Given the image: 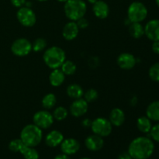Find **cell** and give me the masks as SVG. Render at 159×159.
<instances>
[{
    "label": "cell",
    "mask_w": 159,
    "mask_h": 159,
    "mask_svg": "<svg viewBox=\"0 0 159 159\" xmlns=\"http://www.w3.org/2000/svg\"><path fill=\"white\" fill-rule=\"evenodd\" d=\"M99 97V93L95 89H89L86 92H84L83 99L86 101L88 103L93 102L96 101Z\"/></svg>",
    "instance_id": "obj_29"
},
{
    "label": "cell",
    "mask_w": 159,
    "mask_h": 159,
    "mask_svg": "<svg viewBox=\"0 0 159 159\" xmlns=\"http://www.w3.org/2000/svg\"><path fill=\"white\" fill-rule=\"evenodd\" d=\"M76 23H77L79 30L86 29V28L89 26V23L88 20L85 19V17H82V18L79 19V20H77V21H76Z\"/></svg>",
    "instance_id": "obj_33"
},
{
    "label": "cell",
    "mask_w": 159,
    "mask_h": 159,
    "mask_svg": "<svg viewBox=\"0 0 159 159\" xmlns=\"http://www.w3.org/2000/svg\"><path fill=\"white\" fill-rule=\"evenodd\" d=\"M148 9L141 2L135 1L130 3L127 9V19L131 23H141L148 16Z\"/></svg>",
    "instance_id": "obj_5"
},
{
    "label": "cell",
    "mask_w": 159,
    "mask_h": 159,
    "mask_svg": "<svg viewBox=\"0 0 159 159\" xmlns=\"http://www.w3.org/2000/svg\"><path fill=\"white\" fill-rule=\"evenodd\" d=\"M65 15L70 21L76 22L85 17L87 12V5L84 0H68L64 5Z\"/></svg>",
    "instance_id": "obj_4"
},
{
    "label": "cell",
    "mask_w": 159,
    "mask_h": 159,
    "mask_svg": "<svg viewBox=\"0 0 159 159\" xmlns=\"http://www.w3.org/2000/svg\"><path fill=\"white\" fill-rule=\"evenodd\" d=\"M65 139L64 135L60 130H51L45 137V144L50 148H56L60 146L63 140Z\"/></svg>",
    "instance_id": "obj_16"
},
{
    "label": "cell",
    "mask_w": 159,
    "mask_h": 159,
    "mask_svg": "<svg viewBox=\"0 0 159 159\" xmlns=\"http://www.w3.org/2000/svg\"><path fill=\"white\" fill-rule=\"evenodd\" d=\"M138 97H137V96H133V97H132L130 100V105L133 106V107H135V106L138 104Z\"/></svg>",
    "instance_id": "obj_39"
},
{
    "label": "cell",
    "mask_w": 159,
    "mask_h": 159,
    "mask_svg": "<svg viewBox=\"0 0 159 159\" xmlns=\"http://www.w3.org/2000/svg\"><path fill=\"white\" fill-rule=\"evenodd\" d=\"M66 93L68 96L73 100L83 97L84 90L79 84L72 83L68 85L66 89Z\"/></svg>",
    "instance_id": "obj_20"
},
{
    "label": "cell",
    "mask_w": 159,
    "mask_h": 159,
    "mask_svg": "<svg viewBox=\"0 0 159 159\" xmlns=\"http://www.w3.org/2000/svg\"><path fill=\"white\" fill-rule=\"evenodd\" d=\"M91 130L94 134L102 138H107L113 131V125L109 119L104 117H97L92 121Z\"/></svg>",
    "instance_id": "obj_6"
},
{
    "label": "cell",
    "mask_w": 159,
    "mask_h": 159,
    "mask_svg": "<svg viewBox=\"0 0 159 159\" xmlns=\"http://www.w3.org/2000/svg\"><path fill=\"white\" fill-rule=\"evenodd\" d=\"M10 2L12 6L20 9V8L25 6L26 0H10Z\"/></svg>",
    "instance_id": "obj_34"
},
{
    "label": "cell",
    "mask_w": 159,
    "mask_h": 159,
    "mask_svg": "<svg viewBox=\"0 0 159 159\" xmlns=\"http://www.w3.org/2000/svg\"><path fill=\"white\" fill-rule=\"evenodd\" d=\"M52 115L55 120L62 121L68 117V110L64 107H57L54 110Z\"/></svg>",
    "instance_id": "obj_27"
},
{
    "label": "cell",
    "mask_w": 159,
    "mask_h": 159,
    "mask_svg": "<svg viewBox=\"0 0 159 159\" xmlns=\"http://www.w3.org/2000/svg\"><path fill=\"white\" fill-rule=\"evenodd\" d=\"M88 110L89 103L83 98L75 99L69 107V112L71 115L76 118L84 116L88 112Z\"/></svg>",
    "instance_id": "obj_10"
},
{
    "label": "cell",
    "mask_w": 159,
    "mask_h": 159,
    "mask_svg": "<svg viewBox=\"0 0 159 159\" xmlns=\"http://www.w3.org/2000/svg\"><path fill=\"white\" fill-rule=\"evenodd\" d=\"M19 23L25 27H32L37 23V16L31 8L23 6L16 12Z\"/></svg>",
    "instance_id": "obj_7"
},
{
    "label": "cell",
    "mask_w": 159,
    "mask_h": 159,
    "mask_svg": "<svg viewBox=\"0 0 159 159\" xmlns=\"http://www.w3.org/2000/svg\"><path fill=\"white\" fill-rule=\"evenodd\" d=\"M79 33V28L75 21H69L64 26L62 29V37L68 41L75 40L78 37Z\"/></svg>",
    "instance_id": "obj_15"
},
{
    "label": "cell",
    "mask_w": 159,
    "mask_h": 159,
    "mask_svg": "<svg viewBox=\"0 0 159 159\" xmlns=\"http://www.w3.org/2000/svg\"><path fill=\"white\" fill-rule=\"evenodd\" d=\"M20 138L26 146L35 148L41 143L43 131L35 124H27L21 130Z\"/></svg>",
    "instance_id": "obj_3"
},
{
    "label": "cell",
    "mask_w": 159,
    "mask_h": 159,
    "mask_svg": "<svg viewBox=\"0 0 159 159\" xmlns=\"http://www.w3.org/2000/svg\"><path fill=\"white\" fill-rule=\"evenodd\" d=\"M148 75L152 81L159 82V62L155 63L150 67L148 71Z\"/></svg>",
    "instance_id": "obj_30"
},
{
    "label": "cell",
    "mask_w": 159,
    "mask_h": 159,
    "mask_svg": "<svg viewBox=\"0 0 159 159\" xmlns=\"http://www.w3.org/2000/svg\"><path fill=\"white\" fill-rule=\"evenodd\" d=\"M150 138L153 141L159 143V124L152 126L150 132H149Z\"/></svg>",
    "instance_id": "obj_32"
},
{
    "label": "cell",
    "mask_w": 159,
    "mask_h": 159,
    "mask_svg": "<svg viewBox=\"0 0 159 159\" xmlns=\"http://www.w3.org/2000/svg\"><path fill=\"white\" fill-rule=\"evenodd\" d=\"M155 151L154 141L148 137L134 138L128 146L127 152L133 159H148Z\"/></svg>",
    "instance_id": "obj_1"
},
{
    "label": "cell",
    "mask_w": 159,
    "mask_h": 159,
    "mask_svg": "<svg viewBox=\"0 0 159 159\" xmlns=\"http://www.w3.org/2000/svg\"><path fill=\"white\" fill-rule=\"evenodd\" d=\"M130 35L134 39H139L144 35V26L141 23H131L129 25Z\"/></svg>",
    "instance_id": "obj_23"
},
{
    "label": "cell",
    "mask_w": 159,
    "mask_h": 159,
    "mask_svg": "<svg viewBox=\"0 0 159 159\" xmlns=\"http://www.w3.org/2000/svg\"><path fill=\"white\" fill-rule=\"evenodd\" d=\"M11 51L17 57L27 56L32 51V43L26 38H18L12 42Z\"/></svg>",
    "instance_id": "obj_9"
},
{
    "label": "cell",
    "mask_w": 159,
    "mask_h": 159,
    "mask_svg": "<svg viewBox=\"0 0 159 159\" xmlns=\"http://www.w3.org/2000/svg\"><path fill=\"white\" fill-rule=\"evenodd\" d=\"M54 119L52 113L48 110H43L36 112L33 116V124L40 128L41 130H46L53 125Z\"/></svg>",
    "instance_id": "obj_8"
},
{
    "label": "cell",
    "mask_w": 159,
    "mask_h": 159,
    "mask_svg": "<svg viewBox=\"0 0 159 159\" xmlns=\"http://www.w3.org/2000/svg\"><path fill=\"white\" fill-rule=\"evenodd\" d=\"M79 159H92V158H87V157H83V158H79Z\"/></svg>",
    "instance_id": "obj_43"
},
{
    "label": "cell",
    "mask_w": 159,
    "mask_h": 159,
    "mask_svg": "<svg viewBox=\"0 0 159 159\" xmlns=\"http://www.w3.org/2000/svg\"><path fill=\"white\" fill-rule=\"evenodd\" d=\"M65 75L60 68L53 69L49 75V82L53 87H59L65 82Z\"/></svg>",
    "instance_id": "obj_19"
},
{
    "label": "cell",
    "mask_w": 159,
    "mask_h": 159,
    "mask_svg": "<svg viewBox=\"0 0 159 159\" xmlns=\"http://www.w3.org/2000/svg\"><path fill=\"white\" fill-rule=\"evenodd\" d=\"M54 159H71V158H70L69 155H65V154L61 153V154H59V155H56V156L54 157Z\"/></svg>",
    "instance_id": "obj_38"
},
{
    "label": "cell",
    "mask_w": 159,
    "mask_h": 159,
    "mask_svg": "<svg viewBox=\"0 0 159 159\" xmlns=\"http://www.w3.org/2000/svg\"><path fill=\"white\" fill-rule=\"evenodd\" d=\"M144 35L152 41H159V20L154 19L146 23Z\"/></svg>",
    "instance_id": "obj_13"
},
{
    "label": "cell",
    "mask_w": 159,
    "mask_h": 159,
    "mask_svg": "<svg viewBox=\"0 0 159 159\" xmlns=\"http://www.w3.org/2000/svg\"><path fill=\"white\" fill-rule=\"evenodd\" d=\"M57 1L60 2H64V3H65V2H67V1H68V0H57Z\"/></svg>",
    "instance_id": "obj_41"
},
{
    "label": "cell",
    "mask_w": 159,
    "mask_h": 159,
    "mask_svg": "<svg viewBox=\"0 0 159 159\" xmlns=\"http://www.w3.org/2000/svg\"><path fill=\"white\" fill-rule=\"evenodd\" d=\"M56 103H57V98L54 93H48L43 96L41 100L42 107L47 110L54 108Z\"/></svg>",
    "instance_id": "obj_24"
},
{
    "label": "cell",
    "mask_w": 159,
    "mask_h": 159,
    "mask_svg": "<svg viewBox=\"0 0 159 159\" xmlns=\"http://www.w3.org/2000/svg\"><path fill=\"white\" fill-rule=\"evenodd\" d=\"M24 145V144L23 143V141L20 140V138L18 139H13L9 142V149L12 152H20V150L22 149L23 146Z\"/></svg>",
    "instance_id": "obj_31"
},
{
    "label": "cell",
    "mask_w": 159,
    "mask_h": 159,
    "mask_svg": "<svg viewBox=\"0 0 159 159\" xmlns=\"http://www.w3.org/2000/svg\"><path fill=\"white\" fill-rule=\"evenodd\" d=\"M43 60L45 65L51 69L60 68L64 61L66 60V54L60 47H50L43 52Z\"/></svg>",
    "instance_id": "obj_2"
},
{
    "label": "cell",
    "mask_w": 159,
    "mask_h": 159,
    "mask_svg": "<svg viewBox=\"0 0 159 159\" xmlns=\"http://www.w3.org/2000/svg\"><path fill=\"white\" fill-rule=\"evenodd\" d=\"M85 145L90 152H98L100 151L104 146L103 138L96 134L89 135L85 140Z\"/></svg>",
    "instance_id": "obj_14"
},
{
    "label": "cell",
    "mask_w": 159,
    "mask_h": 159,
    "mask_svg": "<svg viewBox=\"0 0 159 159\" xmlns=\"http://www.w3.org/2000/svg\"><path fill=\"white\" fill-rule=\"evenodd\" d=\"M118 66L123 70H130L135 67L137 58L130 53H121L116 59Z\"/></svg>",
    "instance_id": "obj_11"
},
{
    "label": "cell",
    "mask_w": 159,
    "mask_h": 159,
    "mask_svg": "<svg viewBox=\"0 0 159 159\" xmlns=\"http://www.w3.org/2000/svg\"><path fill=\"white\" fill-rule=\"evenodd\" d=\"M155 2H156L157 6H158L159 7V0H155Z\"/></svg>",
    "instance_id": "obj_42"
},
{
    "label": "cell",
    "mask_w": 159,
    "mask_h": 159,
    "mask_svg": "<svg viewBox=\"0 0 159 159\" xmlns=\"http://www.w3.org/2000/svg\"><path fill=\"white\" fill-rule=\"evenodd\" d=\"M37 1H38V2H47V1H48V0H37Z\"/></svg>",
    "instance_id": "obj_44"
},
{
    "label": "cell",
    "mask_w": 159,
    "mask_h": 159,
    "mask_svg": "<svg viewBox=\"0 0 159 159\" xmlns=\"http://www.w3.org/2000/svg\"><path fill=\"white\" fill-rule=\"evenodd\" d=\"M152 51H153L155 54H159V41H154L152 43Z\"/></svg>",
    "instance_id": "obj_36"
},
{
    "label": "cell",
    "mask_w": 159,
    "mask_h": 159,
    "mask_svg": "<svg viewBox=\"0 0 159 159\" xmlns=\"http://www.w3.org/2000/svg\"><path fill=\"white\" fill-rule=\"evenodd\" d=\"M137 127L143 134H149L152 127V120L147 116H141L137 120Z\"/></svg>",
    "instance_id": "obj_22"
},
{
    "label": "cell",
    "mask_w": 159,
    "mask_h": 159,
    "mask_svg": "<svg viewBox=\"0 0 159 159\" xmlns=\"http://www.w3.org/2000/svg\"><path fill=\"white\" fill-rule=\"evenodd\" d=\"M125 113L120 108H113L110 111L109 116V120L113 127H120L125 122Z\"/></svg>",
    "instance_id": "obj_18"
},
{
    "label": "cell",
    "mask_w": 159,
    "mask_h": 159,
    "mask_svg": "<svg viewBox=\"0 0 159 159\" xmlns=\"http://www.w3.org/2000/svg\"><path fill=\"white\" fill-rule=\"evenodd\" d=\"M60 147L62 153L70 156L79 152L80 149V143L75 138H69L64 139Z\"/></svg>",
    "instance_id": "obj_12"
},
{
    "label": "cell",
    "mask_w": 159,
    "mask_h": 159,
    "mask_svg": "<svg viewBox=\"0 0 159 159\" xmlns=\"http://www.w3.org/2000/svg\"><path fill=\"white\" fill-rule=\"evenodd\" d=\"M87 1H88L89 3H90V4L93 5V4H95V3H96V2L98 1V0H87Z\"/></svg>",
    "instance_id": "obj_40"
},
{
    "label": "cell",
    "mask_w": 159,
    "mask_h": 159,
    "mask_svg": "<svg viewBox=\"0 0 159 159\" xmlns=\"http://www.w3.org/2000/svg\"><path fill=\"white\" fill-rule=\"evenodd\" d=\"M47 46H48L47 40L44 38L39 37L32 43V51L37 53L41 52L47 49Z\"/></svg>",
    "instance_id": "obj_28"
},
{
    "label": "cell",
    "mask_w": 159,
    "mask_h": 159,
    "mask_svg": "<svg viewBox=\"0 0 159 159\" xmlns=\"http://www.w3.org/2000/svg\"><path fill=\"white\" fill-rule=\"evenodd\" d=\"M93 12L96 18L104 20L107 18L110 14V7L103 0H98L93 5Z\"/></svg>",
    "instance_id": "obj_17"
},
{
    "label": "cell",
    "mask_w": 159,
    "mask_h": 159,
    "mask_svg": "<svg viewBox=\"0 0 159 159\" xmlns=\"http://www.w3.org/2000/svg\"><path fill=\"white\" fill-rule=\"evenodd\" d=\"M92 121L93 120H91L89 119V118H85V119H84L82 121V127H85V128H90L92 125Z\"/></svg>",
    "instance_id": "obj_35"
},
{
    "label": "cell",
    "mask_w": 159,
    "mask_h": 159,
    "mask_svg": "<svg viewBox=\"0 0 159 159\" xmlns=\"http://www.w3.org/2000/svg\"><path fill=\"white\" fill-rule=\"evenodd\" d=\"M146 116L152 121L159 122V100L154 101L148 106Z\"/></svg>",
    "instance_id": "obj_21"
},
{
    "label": "cell",
    "mask_w": 159,
    "mask_h": 159,
    "mask_svg": "<svg viewBox=\"0 0 159 159\" xmlns=\"http://www.w3.org/2000/svg\"><path fill=\"white\" fill-rule=\"evenodd\" d=\"M117 159H133L132 157L129 155L128 152H124V153H121L120 155L118 156Z\"/></svg>",
    "instance_id": "obj_37"
},
{
    "label": "cell",
    "mask_w": 159,
    "mask_h": 159,
    "mask_svg": "<svg viewBox=\"0 0 159 159\" xmlns=\"http://www.w3.org/2000/svg\"><path fill=\"white\" fill-rule=\"evenodd\" d=\"M20 153L23 155L24 159H39L40 158L38 152L36 150L35 148L28 147L25 144L20 150Z\"/></svg>",
    "instance_id": "obj_25"
},
{
    "label": "cell",
    "mask_w": 159,
    "mask_h": 159,
    "mask_svg": "<svg viewBox=\"0 0 159 159\" xmlns=\"http://www.w3.org/2000/svg\"><path fill=\"white\" fill-rule=\"evenodd\" d=\"M60 69L61 70L62 72L67 76L72 75L77 71V66L71 60H65L64 63L61 66Z\"/></svg>",
    "instance_id": "obj_26"
}]
</instances>
